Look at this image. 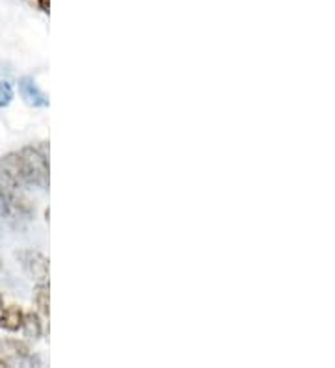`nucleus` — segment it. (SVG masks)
<instances>
[{"instance_id":"obj_1","label":"nucleus","mask_w":335,"mask_h":368,"mask_svg":"<svg viewBox=\"0 0 335 368\" xmlns=\"http://www.w3.org/2000/svg\"><path fill=\"white\" fill-rule=\"evenodd\" d=\"M21 156L25 159L26 166L30 170L32 177H34V186L39 190H49L50 186V166H49V143L41 141L37 145H28L23 147Z\"/></svg>"},{"instance_id":"obj_2","label":"nucleus","mask_w":335,"mask_h":368,"mask_svg":"<svg viewBox=\"0 0 335 368\" xmlns=\"http://www.w3.org/2000/svg\"><path fill=\"white\" fill-rule=\"evenodd\" d=\"M0 173L15 184L19 190L21 188H36L34 186V177H32L30 170L26 166L25 159L21 156V153H8L0 159Z\"/></svg>"},{"instance_id":"obj_3","label":"nucleus","mask_w":335,"mask_h":368,"mask_svg":"<svg viewBox=\"0 0 335 368\" xmlns=\"http://www.w3.org/2000/svg\"><path fill=\"white\" fill-rule=\"evenodd\" d=\"M0 357L6 361L8 367L12 365H23V367H39L41 361L36 356H32L30 346L25 340L19 338H4L0 340Z\"/></svg>"},{"instance_id":"obj_4","label":"nucleus","mask_w":335,"mask_h":368,"mask_svg":"<svg viewBox=\"0 0 335 368\" xmlns=\"http://www.w3.org/2000/svg\"><path fill=\"white\" fill-rule=\"evenodd\" d=\"M15 257H17L23 270L26 272V276L30 277L32 281L49 283L50 263L43 253L34 252V249H25V252H19Z\"/></svg>"},{"instance_id":"obj_5","label":"nucleus","mask_w":335,"mask_h":368,"mask_svg":"<svg viewBox=\"0 0 335 368\" xmlns=\"http://www.w3.org/2000/svg\"><path fill=\"white\" fill-rule=\"evenodd\" d=\"M19 93L26 105L32 108H49L50 106L49 95L37 86V82L32 76H23L19 80Z\"/></svg>"},{"instance_id":"obj_6","label":"nucleus","mask_w":335,"mask_h":368,"mask_svg":"<svg viewBox=\"0 0 335 368\" xmlns=\"http://www.w3.org/2000/svg\"><path fill=\"white\" fill-rule=\"evenodd\" d=\"M25 313L17 305H8L0 309V327L10 333H15L23 325Z\"/></svg>"},{"instance_id":"obj_7","label":"nucleus","mask_w":335,"mask_h":368,"mask_svg":"<svg viewBox=\"0 0 335 368\" xmlns=\"http://www.w3.org/2000/svg\"><path fill=\"white\" fill-rule=\"evenodd\" d=\"M21 329H23V335L26 338H30V340H37V338H41L43 335V322H41V316L39 313H25V318H23V325H21Z\"/></svg>"},{"instance_id":"obj_8","label":"nucleus","mask_w":335,"mask_h":368,"mask_svg":"<svg viewBox=\"0 0 335 368\" xmlns=\"http://www.w3.org/2000/svg\"><path fill=\"white\" fill-rule=\"evenodd\" d=\"M34 303L37 307V313L49 318L50 316V289L49 283H36L34 287Z\"/></svg>"},{"instance_id":"obj_9","label":"nucleus","mask_w":335,"mask_h":368,"mask_svg":"<svg viewBox=\"0 0 335 368\" xmlns=\"http://www.w3.org/2000/svg\"><path fill=\"white\" fill-rule=\"evenodd\" d=\"M13 95H15V92H13L12 82L10 80H0V110L12 105Z\"/></svg>"},{"instance_id":"obj_10","label":"nucleus","mask_w":335,"mask_h":368,"mask_svg":"<svg viewBox=\"0 0 335 368\" xmlns=\"http://www.w3.org/2000/svg\"><path fill=\"white\" fill-rule=\"evenodd\" d=\"M2 367H8V365H6V361H4V359L0 357V368H2Z\"/></svg>"},{"instance_id":"obj_11","label":"nucleus","mask_w":335,"mask_h":368,"mask_svg":"<svg viewBox=\"0 0 335 368\" xmlns=\"http://www.w3.org/2000/svg\"><path fill=\"white\" fill-rule=\"evenodd\" d=\"M2 307H4V298L0 296V309H2Z\"/></svg>"}]
</instances>
